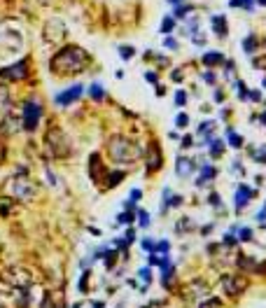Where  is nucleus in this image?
<instances>
[{
	"label": "nucleus",
	"instance_id": "46",
	"mask_svg": "<svg viewBox=\"0 0 266 308\" xmlns=\"http://www.w3.org/2000/svg\"><path fill=\"white\" fill-rule=\"evenodd\" d=\"M164 45L168 47V49H175V47H178V42L173 40V38H166V40H164Z\"/></svg>",
	"mask_w": 266,
	"mask_h": 308
},
{
	"label": "nucleus",
	"instance_id": "23",
	"mask_svg": "<svg viewBox=\"0 0 266 308\" xmlns=\"http://www.w3.org/2000/svg\"><path fill=\"white\" fill-rule=\"evenodd\" d=\"M215 175H217V171L206 164V166H203V171H201V177H199V182H196V185H199V187H203V185H206L208 180H212Z\"/></svg>",
	"mask_w": 266,
	"mask_h": 308
},
{
	"label": "nucleus",
	"instance_id": "53",
	"mask_svg": "<svg viewBox=\"0 0 266 308\" xmlns=\"http://www.w3.org/2000/svg\"><path fill=\"white\" fill-rule=\"evenodd\" d=\"M257 220H259V222H261V224H264V222H266V210H261V212H259V215H257Z\"/></svg>",
	"mask_w": 266,
	"mask_h": 308
},
{
	"label": "nucleus",
	"instance_id": "30",
	"mask_svg": "<svg viewBox=\"0 0 266 308\" xmlns=\"http://www.w3.org/2000/svg\"><path fill=\"white\" fill-rule=\"evenodd\" d=\"M133 54H136V49H133V47H119V56H121V59H124V61H129V59H133Z\"/></svg>",
	"mask_w": 266,
	"mask_h": 308
},
{
	"label": "nucleus",
	"instance_id": "22",
	"mask_svg": "<svg viewBox=\"0 0 266 308\" xmlns=\"http://www.w3.org/2000/svg\"><path fill=\"white\" fill-rule=\"evenodd\" d=\"M212 26H215V33L220 38H224L226 33H229V28H226V19L224 16H212Z\"/></svg>",
	"mask_w": 266,
	"mask_h": 308
},
{
	"label": "nucleus",
	"instance_id": "9",
	"mask_svg": "<svg viewBox=\"0 0 266 308\" xmlns=\"http://www.w3.org/2000/svg\"><path fill=\"white\" fill-rule=\"evenodd\" d=\"M0 77H5V80H10V82L26 80V77H28V61H19V63H14V66H10V68H3Z\"/></svg>",
	"mask_w": 266,
	"mask_h": 308
},
{
	"label": "nucleus",
	"instance_id": "54",
	"mask_svg": "<svg viewBox=\"0 0 266 308\" xmlns=\"http://www.w3.org/2000/svg\"><path fill=\"white\" fill-rule=\"evenodd\" d=\"M203 80H206V82H215V75H212V73H206V75H203Z\"/></svg>",
	"mask_w": 266,
	"mask_h": 308
},
{
	"label": "nucleus",
	"instance_id": "7",
	"mask_svg": "<svg viewBox=\"0 0 266 308\" xmlns=\"http://www.w3.org/2000/svg\"><path fill=\"white\" fill-rule=\"evenodd\" d=\"M42 117V105L38 101H26L24 103V129L26 131H36Z\"/></svg>",
	"mask_w": 266,
	"mask_h": 308
},
{
	"label": "nucleus",
	"instance_id": "41",
	"mask_svg": "<svg viewBox=\"0 0 266 308\" xmlns=\"http://www.w3.org/2000/svg\"><path fill=\"white\" fill-rule=\"evenodd\" d=\"M138 276H140V278L145 280L147 285H150V280H152V271H150V268H140V273H138Z\"/></svg>",
	"mask_w": 266,
	"mask_h": 308
},
{
	"label": "nucleus",
	"instance_id": "4",
	"mask_svg": "<svg viewBox=\"0 0 266 308\" xmlns=\"http://www.w3.org/2000/svg\"><path fill=\"white\" fill-rule=\"evenodd\" d=\"M3 278H5V283L12 285L14 289H28L30 285H33V276H30V271L24 266H10Z\"/></svg>",
	"mask_w": 266,
	"mask_h": 308
},
{
	"label": "nucleus",
	"instance_id": "21",
	"mask_svg": "<svg viewBox=\"0 0 266 308\" xmlns=\"http://www.w3.org/2000/svg\"><path fill=\"white\" fill-rule=\"evenodd\" d=\"M236 264L243 268V271H257V262L250 257V255H241V257L236 259Z\"/></svg>",
	"mask_w": 266,
	"mask_h": 308
},
{
	"label": "nucleus",
	"instance_id": "47",
	"mask_svg": "<svg viewBox=\"0 0 266 308\" xmlns=\"http://www.w3.org/2000/svg\"><path fill=\"white\" fill-rule=\"evenodd\" d=\"M140 196H143V192H140V189H133V192H131V201H133V203H136Z\"/></svg>",
	"mask_w": 266,
	"mask_h": 308
},
{
	"label": "nucleus",
	"instance_id": "13",
	"mask_svg": "<svg viewBox=\"0 0 266 308\" xmlns=\"http://www.w3.org/2000/svg\"><path fill=\"white\" fill-rule=\"evenodd\" d=\"M82 89H84L82 84L70 86L68 91H63V94H59V96H56V103H59V105H70L73 101H77V98L82 96Z\"/></svg>",
	"mask_w": 266,
	"mask_h": 308
},
{
	"label": "nucleus",
	"instance_id": "6",
	"mask_svg": "<svg viewBox=\"0 0 266 308\" xmlns=\"http://www.w3.org/2000/svg\"><path fill=\"white\" fill-rule=\"evenodd\" d=\"M247 278L243 276V273H231V276H224V280H222V287H224V292L229 294V297H241L243 292L247 289Z\"/></svg>",
	"mask_w": 266,
	"mask_h": 308
},
{
	"label": "nucleus",
	"instance_id": "55",
	"mask_svg": "<svg viewBox=\"0 0 266 308\" xmlns=\"http://www.w3.org/2000/svg\"><path fill=\"white\" fill-rule=\"evenodd\" d=\"M3 159H5V145L0 142V164H3Z\"/></svg>",
	"mask_w": 266,
	"mask_h": 308
},
{
	"label": "nucleus",
	"instance_id": "15",
	"mask_svg": "<svg viewBox=\"0 0 266 308\" xmlns=\"http://www.w3.org/2000/svg\"><path fill=\"white\" fill-rule=\"evenodd\" d=\"M252 196H255V192H252L250 187H245V185H241V187H238V192H236V210H243Z\"/></svg>",
	"mask_w": 266,
	"mask_h": 308
},
{
	"label": "nucleus",
	"instance_id": "56",
	"mask_svg": "<svg viewBox=\"0 0 266 308\" xmlns=\"http://www.w3.org/2000/svg\"><path fill=\"white\" fill-rule=\"evenodd\" d=\"M257 271H261V273L266 276V262H264V264H257Z\"/></svg>",
	"mask_w": 266,
	"mask_h": 308
},
{
	"label": "nucleus",
	"instance_id": "31",
	"mask_svg": "<svg viewBox=\"0 0 266 308\" xmlns=\"http://www.w3.org/2000/svg\"><path fill=\"white\" fill-rule=\"evenodd\" d=\"M133 220H136V215H133V212L129 210V212H121L119 218H117V222H119V224H131Z\"/></svg>",
	"mask_w": 266,
	"mask_h": 308
},
{
	"label": "nucleus",
	"instance_id": "42",
	"mask_svg": "<svg viewBox=\"0 0 266 308\" xmlns=\"http://www.w3.org/2000/svg\"><path fill=\"white\" fill-rule=\"evenodd\" d=\"M154 250H159V252H168V250H171V243H168V241H161L159 245H154Z\"/></svg>",
	"mask_w": 266,
	"mask_h": 308
},
{
	"label": "nucleus",
	"instance_id": "14",
	"mask_svg": "<svg viewBox=\"0 0 266 308\" xmlns=\"http://www.w3.org/2000/svg\"><path fill=\"white\" fill-rule=\"evenodd\" d=\"M19 124H21V121L16 119L14 115H10V112H5V115H3V121H0V131H3V133H7V136H10V133H14L16 129H19Z\"/></svg>",
	"mask_w": 266,
	"mask_h": 308
},
{
	"label": "nucleus",
	"instance_id": "33",
	"mask_svg": "<svg viewBox=\"0 0 266 308\" xmlns=\"http://www.w3.org/2000/svg\"><path fill=\"white\" fill-rule=\"evenodd\" d=\"M173 26H175V21H173L171 16H168V19H164V24H161V33H166V35H168V33L173 30Z\"/></svg>",
	"mask_w": 266,
	"mask_h": 308
},
{
	"label": "nucleus",
	"instance_id": "43",
	"mask_svg": "<svg viewBox=\"0 0 266 308\" xmlns=\"http://www.w3.org/2000/svg\"><path fill=\"white\" fill-rule=\"evenodd\" d=\"M175 103H178V105H185V103H187V94H185V91H178V94H175Z\"/></svg>",
	"mask_w": 266,
	"mask_h": 308
},
{
	"label": "nucleus",
	"instance_id": "17",
	"mask_svg": "<svg viewBox=\"0 0 266 308\" xmlns=\"http://www.w3.org/2000/svg\"><path fill=\"white\" fill-rule=\"evenodd\" d=\"M191 171H194V161H189V159H178V166H175L178 175L187 177V175H191Z\"/></svg>",
	"mask_w": 266,
	"mask_h": 308
},
{
	"label": "nucleus",
	"instance_id": "45",
	"mask_svg": "<svg viewBox=\"0 0 266 308\" xmlns=\"http://www.w3.org/2000/svg\"><path fill=\"white\" fill-rule=\"evenodd\" d=\"M238 96L247 98V89H245V84H243V82H238Z\"/></svg>",
	"mask_w": 266,
	"mask_h": 308
},
{
	"label": "nucleus",
	"instance_id": "51",
	"mask_svg": "<svg viewBox=\"0 0 266 308\" xmlns=\"http://www.w3.org/2000/svg\"><path fill=\"white\" fill-rule=\"evenodd\" d=\"M210 203L212 206H220V196H217V194H210Z\"/></svg>",
	"mask_w": 266,
	"mask_h": 308
},
{
	"label": "nucleus",
	"instance_id": "58",
	"mask_svg": "<svg viewBox=\"0 0 266 308\" xmlns=\"http://www.w3.org/2000/svg\"><path fill=\"white\" fill-rule=\"evenodd\" d=\"M259 119L264 121V124H266V112H261V117H259Z\"/></svg>",
	"mask_w": 266,
	"mask_h": 308
},
{
	"label": "nucleus",
	"instance_id": "52",
	"mask_svg": "<svg viewBox=\"0 0 266 308\" xmlns=\"http://www.w3.org/2000/svg\"><path fill=\"white\" fill-rule=\"evenodd\" d=\"M250 98H252V101H261V94H259V91H252Z\"/></svg>",
	"mask_w": 266,
	"mask_h": 308
},
{
	"label": "nucleus",
	"instance_id": "37",
	"mask_svg": "<svg viewBox=\"0 0 266 308\" xmlns=\"http://www.w3.org/2000/svg\"><path fill=\"white\" fill-rule=\"evenodd\" d=\"M121 241H124V245H131V243L136 241V231H133V229H129V231H126V236L121 238Z\"/></svg>",
	"mask_w": 266,
	"mask_h": 308
},
{
	"label": "nucleus",
	"instance_id": "18",
	"mask_svg": "<svg viewBox=\"0 0 266 308\" xmlns=\"http://www.w3.org/2000/svg\"><path fill=\"white\" fill-rule=\"evenodd\" d=\"M10 107H12L10 91H7V86H0V112L5 115V112H10Z\"/></svg>",
	"mask_w": 266,
	"mask_h": 308
},
{
	"label": "nucleus",
	"instance_id": "29",
	"mask_svg": "<svg viewBox=\"0 0 266 308\" xmlns=\"http://www.w3.org/2000/svg\"><path fill=\"white\" fill-rule=\"evenodd\" d=\"M243 47H245V51H247V54H255V47H257L255 35H247V38H245V42H243Z\"/></svg>",
	"mask_w": 266,
	"mask_h": 308
},
{
	"label": "nucleus",
	"instance_id": "27",
	"mask_svg": "<svg viewBox=\"0 0 266 308\" xmlns=\"http://www.w3.org/2000/svg\"><path fill=\"white\" fill-rule=\"evenodd\" d=\"M178 233H182V231H191V229H194V224H191V220L189 218H182L180 222H178Z\"/></svg>",
	"mask_w": 266,
	"mask_h": 308
},
{
	"label": "nucleus",
	"instance_id": "48",
	"mask_svg": "<svg viewBox=\"0 0 266 308\" xmlns=\"http://www.w3.org/2000/svg\"><path fill=\"white\" fill-rule=\"evenodd\" d=\"M143 248H145V250H152V252H154V243L145 238V241H143Z\"/></svg>",
	"mask_w": 266,
	"mask_h": 308
},
{
	"label": "nucleus",
	"instance_id": "50",
	"mask_svg": "<svg viewBox=\"0 0 266 308\" xmlns=\"http://www.w3.org/2000/svg\"><path fill=\"white\" fill-rule=\"evenodd\" d=\"M182 147H191V136H185V138H182Z\"/></svg>",
	"mask_w": 266,
	"mask_h": 308
},
{
	"label": "nucleus",
	"instance_id": "38",
	"mask_svg": "<svg viewBox=\"0 0 266 308\" xmlns=\"http://www.w3.org/2000/svg\"><path fill=\"white\" fill-rule=\"evenodd\" d=\"M138 220H140V227H147L150 224V215L145 210H138Z\"/></svg>",
	"mask_w": 266,
	"mask_h": 308
},
{
	"label": "nucleus",
	"instance_id": "39",
	"mask_svg": "<svg viewBox=\"0 0 266 308\" xmlns=\"http://www.w3.org/2000/svg\"><path fill=\"white\" fill-rule=\"evenodd\" d=\"M115 262H117V252H108L105 255V266L112 268V266H115Z\"/></svg>",
	"mask_w": 266,
	"mask_h": 308
},
{
	"label": "nucleus",
	"instance_id": "2",
	"mask_svg": "<svg viewBox=\"0 0 266 308\" xmlns=\"http://www.w3.org/2000/svg\"><path fill=\"white\" fill-rule=\"evenodd\" d=\"M108 152H110L112 161L117 164H133L143 154V150L133 140H129L126 136H112L108 140Z\"/></svg>",
	"mask_w": 266,
	"mask_h": 308
},
{
	"label": "nucleus",
	"instance_id": "59",
	"mask_svg": "<svg viewBox=\"0 0 266 308\" xmlns=\"http://www.w3.org/2000/svg\"><path fill=\"white\" fill-rule=\"evenodd\" d=\"M257 3H259V5H261V7H266V0H257Z\"/></svg>",
	"mask_w": 266,
	"mask_h": 308
},
{
	"label": "nucleus",
	"instance_id": "26",
	"mask_svg": "<svg viewBox=\"0 0 266 308\" xmlns=\"http://www.w3.org/2000/svg\"><path fill=\"white\" fill-rule=\"evenodd\" d=\"M229 145L236 147V150H241V147H243V138L238 136V133H234L231 129H229Z\"/></svg>",
	"mask_w": 266,
	"mask_h": 308
},
{
	"label": "nucleus",
	"instance_id": "35",
	"mask_svg": "<svg viewBox=\"0 0 266 308\" xmlns=\"http://www.w3.org/2000/svg\"><path fill=\"white\" fill-rule=\"evenodd\" d=\"M212 129H215V124H212V121H203L201 126H199V133H201V136L206 133V136H208V133H210Z\"/></svg>",
	"mask_w": 266,
	"mask_h": 308
},
{
	"label": "nucleus",
	"instance_id": "1",
	"mask_svg": "<svg viewBox=\"0 0 266 308\" xmlns=\"http://www.w3.org/2000/svg\"><path fill=\"white\" fill-rule=\"evenodd\" d=\"M51 73L56 75H75V73H82L86 66H89V54H86L82 47H63L59 54L51 59Z\"/></svg>",
	"mask_w": 266,
	"mask_h": 308
},
{
	"label": "nucleus",
	"instance_id": "8",
	"mask_svg": "<svg viewBox=\"0 0 266 308\" xmlns=\"http://www.w3.org/2000/svg\"><path fill=\"white\" fill-rule=\"evenodd\" d=\"M65 33H68V30H65V24L59 19V16L49 19V21L45 24V28H42V38H45V42H51V45H54V42H61V40H63Z\"/></svg>",
	"mask_w": 266,
	"mask_h": 308
},
{
	"label": "nucleus",
	"instance_id": "36",
	"mask_svg": "<svg viewBox=\"0 0 266 308\" xmlns=\"http://www.w3.org/2000/svg\"><path fill=\"white\" fill-rule=\"evenodd\" d=\"M238 241H243V243L252 241V231H250V229H241V233H238Z\"/></svg>",
	"mask_w": 266,
	"mask_h": 308
},
{
	"label": "nucleus",
	"instance_id": "3",
	"mask_svg": "<svg viewBox=\"0 0 266 308\" xmlns=\"http://www.w3.org/2000/svg\"><path fill=\"white\" fill-rule=\"evenodd\" d=\"M45 142H47V147H49V152H51V154H54V157H59V159L68 157V154H70V152H73L70 140L65 138V133L61 131L59 126H51L49 131H47Z\"/></svg>",
	"mask_w": 266,
	"mask_h": 308
},
{
	"label": "nucleus",
	"instance_id": "10",
	"mask_svg": "<svg viewBox=\"0 0 266 308\" xmlns=\"http://www.w3.org/2000/svg\"><path fill=\"white\" fill-rule=\"evenodd\" d=\"M147 173H156L161 171V166H164V154H161V147L159 142H150V147H147Z\"/></svg>",
	"mask_w": 266,
	"mask_h": 308
},
{
	"label": "nucleus",
	"instance_id": "40",
	"mask_svg": "<svg viewBox=\"0 0 266 308\" xmlns=\"http://www.w3.org/2000/svg\"><path fill=\"white\" fill-rule=\"evenodd\" d=\"M175 124H178V129H185L187 124H189V117H187V115H178Z\"/></svg>",
	"mask_w": 266,
	"mask_h": 308
},
{
	"label": "nucleus",
	"instance_id": "44",
	"mask_svg": "<svg viewBox=\"0 0 266 308\" xmlns=\"http://www.w3.org/2000/svg\"><path fill=\"white\" fill-rule=\"evenodd\" d=\"M89 276H91V273H84V276H82V280H80V292H86V283H89Z\"/></svg>",
	"mask_w": 266,
	"mask_h": 308
},
{
	"label": "nucleus",
	"instance_id": "28",
	"mask_svg": "<svg viewBox=\"0 0 266 308\" xmlns=\"http://www.w3.org/2000/svg\"><path fill=\"white\" fill-rule=\"evenodd\" d=\"M199 308H224V306H222L220 299L212 297V299H206V301H201V306H199Z\"/></svg>",
	"mask_w": 266,
	"mask_h": 308
},
{
	"label": "nucleus",
	"instance_id": "25",
	"mask_svg": "<svg viewBox=\"0 0 266 308\" xmlns=\"http://www.w3.org/2000/svg\"><path fill=\"white\" fill-rule=\"evenodd\" d=\"M89 94H91V98H94V101H103V98H105V91H103L101 84H91Z\"/></svg>",
	"mask_w": 266,
	"mask_h": 308
},
{
	"label": "nucleus",
	"instance_id": "60",
	"mask_svg": "<svg viewBox=\"0 0 266 308\" xmlns=\"http://www.w3.org/2000/svg\"><path fill=\"white\" fill-rule=\"evenodd\" d=\"M168 3H173V5H178V3H182V0H168Z\"/></svg>",
	"mask_w": 266,
	"mask_h": 308
},
{
	"label": "nucleus",
	"instance_id": "49",
	"mask_svg": "<svg viewBox=\"0 0 266 308\" xmlns=\"http://www.w3.org/2000/svg\"><path fill=\"white\" fill-rule=\"evenodd\" d=\"M145 80L147 82H156V73H145Z\"/></svg>",
	"mask_w": 266,
	"mask_h": 308
},
{
	"label": "nucleus",
	"instance_id": "20",
	"mask_svg": "<svg viewBox=\"0 0 266 308\" xmlns=\"http://www.w3.org/2000/svg\"><path fill=\"white\" fill-rule=\"evenodd\" d=\"M222 61H224L222 51H208V54H203V66H220Z\"/></svg>",
	"mask_w": 266,
	"mask_h": 308
},
{
	"label": "nucleus",
	"instance_id": "57",
	"mask_svg": "<svg viewBox=\"0 0 266 308\" xmlns=\"http://www.w3.org/2000/svg\"><path fill=\"white\" fill-rule=\"evenodd\" d=\"M173 80H175V82H180V80H182V73H180V70H178V73H173Z\"/></svg>",
	"mask_w": 266,
	"mask_h": 308
},
{
	"label": "nucleus",
	"instance_id": "32",
	"mask_svg": "<svg viewBox=\"0 0 266 308\" xmlns=\"http://www.w3.org/2000/svg\"><path fill=\"white\" fill-rule=\"evenodd\" d=\"M10 210H12V201L10 198H3L0 201V215H10Z\"/></svg>",
	"mask_w": 266,
	"mask_h": 308
},
{
	"label": "nucleus",
	"instance_id": "24",
	"mask_svg": "<svg viewBox=\"0 0 266 308\" xmlns=\"http://www.w3.org/2000/svg\"><path fill=\"white\" fill-rule=\"evenodd\" d=\"M222 154H224V142L222 140H210V157L220 159Z\"/></svg>",
	"mask_w": 266,
	"mask_h": 308
},
{
	"label": "nucleus",
	"instance_id": "12",
	"mask_svg": "<svg viewBox=\"0 0 266 308\" xmlns=\"http://www.w3.org/2000/svg\"><path fill=\"white\" fill-rule=\"evenodd\" d=\"M89 175H91V180L94 182H103L105 180V166H103V161H101V157L98 154H91L89 157Z\"/></svg>",
	"mask_w": 266,
	"mask_h": 308
},
{
	"label": "nucleus",
	"instance_id": "5",
	"mask_svg": "<svg viewBox=\"0 0 266 308\" xmlns=\"http://www.w3.org/2000/svg\"><path fill=\"white\" fill-rule=\"evenodd\" d=\"M10 189L19 201H33V198H36V192H38L36 182H30L28 177H14V180L10 182Z\"/></svg>",
	"mask_w": 266,
	"mask_h": 308
},
{
	"label": "nucleus",
	"instance_id": "16",
	"mask_svg": "<svg viewBox=\"0 0 266 308\" xmlns=\"http://www.w3.org/2000/svg\"><path fill=\"white\" fill-rule=\"evenodd\" d=\"M40 308H63V297H61V292H49L45 299H42Z\"/></svg>",
	"mask_w": 266,
	"mask_h": 308
},
{
	"label": "nucleus",
	"instance_id": "11",
	"mask_svg": "<svg viewBox=\"0 0 266 308\" xmlns=\"http://www.w3.org/2000/svg\"><path fill=\"white\" fill-rule=\"evenodd\" d=\"M210 294V287H208L203 280H194V283L187 285V301H194V299H206Z\"/></svg>",
	"mask_w": 266,
	"mask_h": 308
},
{
	"label": "nucleus",
	"instance_id": "19",
	"mask_svg": "<svg viewBox=\"0 0 266 308\" xmlns=\"http://www.w3.org/2000/svg\"><path fill=\"white\" fill-rule=\"evenodd\" d=\"M124 175H126L124 171H115V173H108V175H105V180H103V182H105V187H108V189H112V187H117V185H119V182L124 180Z\"/></svg>",
	"mask_w": 266,
	"mask_h": 308
},
{
	"label": "nucleus",
	"instance_id": "34",
	"mask_svg": "<svg viewBox=\"0 0 266 308\" xmlns=\"http://www.w3.org/2000/svg\"><path fill=\"white\" fill-rule=\"evenodd\" d=\"M189 12H191V7H189V5H182V7H175V16H178V19H185V16L189 14Z\"/></svg>",
	"mask_w": 266,
	"mask_h": 308
}]
</instances>
